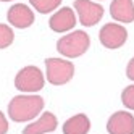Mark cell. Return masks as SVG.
Segmentation results:
<instances>
[{
	"mask_svg": "<svg viewBox=\"0 0 134 134\" xmlns=\"http://www.w3.org/2000/svg\"><path fill=\"white\" fill-rule=\"evenodd\" d=\"M7 20L12 26L18 27V29H26V27H29L34 23L36 16H34V12L27 5L16 3V5H12L8 8Z\"/></svg>",
	"mask_w": 134,
	"mask_h": 134,
	"instance_id": "8",
	"label": "cell"
},
{
	"mask_svg": "<svg viewBox=\"0 0 134 134\" xmlns=\"http://www.w3.org/2000/svg\"><path fill=\"white\" fill-rule=\"evenodd\" d=\"M110 15L118 23H132L134 2L132 0H113L110 5Z\"/></svg>",
	"mask_w": 134,
	"mask_h": 134,
	"instance_id": "11",
	"label": "cell"
},
{
	"mask_svg": "<svg viewBox=\"0 0 134 134\" xmlns=\"http://www.w3.org/2000/svg\"><path fill=\"white\" fill-rule=\"evenodd\" d=\"M45 76L50 84L63 86L73 79L74 65L65 58H47L45 60Z\"/></svg>",
	"mask_w": 134,
	"mask_h": 134,
	"instance_id": "3",
	"label": "cell"
},
{
	"mask_svg": "<svg viewBox=\"0 0 134 134\" xmlns=\"http://www.w3.org/2000/svg\"><path fill=\"white\" fill-rule=\"evenodd\" d=\"M89 45H91V39H89L87 32L73 31L70 34L63 36L57 42V50L60 52V55L66 57V58H78V57L87 52Z\"/></svg>",
	"mask_w": 134,
	"mask_h": 134,
	"instance_id": "2",
	"label": "cell"
},
{
	"mask_svg": "<svg viewBox=\"0 0 134 134\" xmlns=\"http://www.w3.org/2000/svg\"><path fill=\"white\" fill-rule=\"evenodd\" d=\"M121 102L126 108L129 110H134V84L124 87L123 92H121Z\"/></svg>",
	"mask_w": 134,
	"mask_h": 134,
	"instance_id": "15",
	"label": "cell"
},
{
	"mask_svg": "<svg viewBox=\"0 0 134 134\" xmlns=\"http://www.w3.org/2000/svg\"><path fill=\"white\" fill-rule=\"evenodd\" d=\"M7 131H8V121L3 111H0V134H7Z\"/></svg>",
	"mask_w": 134,
	"mask_h": 134,
	"instance_id": "16",
	"label": "cell"
},
{
	"mask_svg": "<svg viewBox=\"0 0 134 134\" xmlns=\"http://www.w3.org/2000/svg\"><path fill=\"white\" fill-rule=\"evenodd\" d=\"M108 134H134V116L126 111H115L107 121Z\"/></svg>",
	"mask_w": 134,
	"mask_h": 134,
	"instance_id": "7",
	"label": "cell"
},
{
	"mask_svg": "<svg viewBox=\"0 0 134 134\" xmlns=\"http://www.w3.org/2000/svg\"><path fill=\"white\" fill-rule=\"evenodd\" d=\"M91 131V121L87 115L78 113L68 118L63 124V134H87Z\"/></svg>",
	"mask_w": 134,
	"mask_h": 134,
	"instance_id": "12",
	"label": "cell"
},
{
	"mask_svg": "<svg viewBox=\"0 0 134 134\" xmlns=\"http://www.w3.org/2000/svg\"><path fill=\"white\" fill-rule=\"evenodd\" d=\"M15 41V32L10 26L0 23V49H7L10 47Z\"/></svg>",
	"mask_w": 134,
	"mask_h": 134,
	"instance_id": "14",
	"label": "cell"
},
{
	"mask_svg": "<svg viewBox=\"0 0 134 134\" xmlns=\"http://www.w3.org/2000/svg\"><path fill=\"white\" fill-rule=\"evenodd\" d=\"M57 116L52 111H44L36 121L29 123L23 129V134H50L57 129Z\"/></svg>",
	"mask_w": 134,
	"mask_h": 134,
	"instance_id": "10",
	"label": "cell"
},
{
	"mask_svg": "<svg viewBox=\"0 0 134 134\" xmlns=\"http://www.w3.org/2000/svg\"><path fill=\"white\" fill-rule=\"evenodd\" d=\"M74 12L78 13L79 23L86 27L97 24L103 16V7L92 0H74Z\"/></svg>",
	"mask_w": 134,
	"mask_h": 134,
	"instance_id": "5",
	"label": "cell"
},
{
	"mask_svg": "<svg viewBox=\"0 0 134 134\" xmlns=\"http://www.w3.org/2000/svg\"><path fill=\"white\" fill-rule=\"evenodd\" d=\"M44 110L41 95H16L8 103V116L12 121L24 123L37 118Z\"/></svg>",
	"mask_w": 134,
	"mask_h": 134,
	"instance_id": "1",
	"label": "cell"
},
{
	"mask_svg": "<svg viewBox=\"0 0 134 134\" xmlns=\"http://www.w3.org/2000/svg\"><path fill=\"white\" fill-rule=\"evenodd\" d=\"M44 74L37 66H24L15 76V87L20 92H39L44 87Z\"/></svg>",
	"mask_w": 134,
	"mask_h": 134,
	"instance_id": "4",
	"label": "cell"
},
{
	"mask_svg": "<svg viewBox=\"0 0 134 134\" xmlns=\"http://www.w3.org/2000/svg\"><path fill=\"white\" fill-rule=\"evenodd\" d=\"M100 44L107 49H120L128 41V31L118 23H107L99 32Z\"/></svg>",
	"mask_w": 134,
	"mask_h": 134,
	"instance_id": "6",
	"label": "cell"
},
{
	"mask_svg": "<svg viewBox=\"0 0 134 134\" xmlns=\"http://www.w3.org/2000/svg\"><path fill=\"white\" fill-rule=\"evenodd\" d=\"M49 26L55 32H66V31L73 29L76 26V13H74V10L70 8V7L60 8L57 13H53L50 16Z\"/></svg>",
	"mask_w": 134,
	"mask_h": 134,
	"instance_id": "9",
	"label": "cell"
},
{
	"mask_svg": "<svg viewBox=\"0 0 134 134\" xmlns=\"http://www.w3.org/2000/svg\"><path fill=\"white\" fill-rule=\"evenodd\" d=\"M29 2H31L34 10H37L42 15L50 13V12L57 10V8L62 5V0H29Z\"/></svg>",
	"mask_w": 134,
	"mask_h": 134,
	"instance_id": "13",
	"label": "cell"
},
{
	"mask_svg": "<svg viewBox=\"0 0 134 134\" xmlns=\"http://www.w3.org/2000/svg\"><path fill=\"white\" fill-rule=\"evenodd\" d=\"M126 76L131 81H134V58H131L129 63H128V66H126Z\"/></svg>",
	"mask_w": 134,
	"mask_h": 134,
	"instance_id": "17",
	"label": "cell"
},
{
	"mask_svg": "<svg viewBox=\"0 0 134 134\" xmlns=\"http://www.w3.org/2000/svg\"><path fill=\"white\" fill-rule=\"evenodd\" d=\"M0 2H13V0H0Z\"/></svg>",
	"mask_w": 134,
	"mask_h": 134,
	"instance_id": "18",
	"label": "cell"
}]
</instances>
